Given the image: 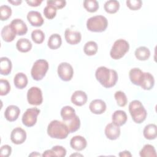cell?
I'll use <instances>...</instances> for the list:
<instances>
[{
    "instance_id": "obj_28",
    "label": "cell",
    "mask_w": 157,
    "mask_h": 157,
    "mask_svg": "<svg viewBox=\"0 0 157 157\" xmlns=\"http://www.w3.org/2000/svg\"><path fill=\"white\" fill-rule=\"evenodd\" d=\"M62 44V39L60 35L58 34H52L48 40V46L50 49L56 50L59 48Z\"/></svg>"
},
{
    "instance_id": "obj_5",
    "label": "cell",
    "mask_w": 157,
    "mask_h": 157,
    "mask_svg": "<svg viewBox=\"0 0 157 157\" xmlns=\"http://www.w3.org/2000/svg\"><path fill=\"white\" fill-rule=\"evenodd\" d=\"M129 43L124 39L117 40L113 44L110 52V55L113 59H119L129 51Z\"/></svg>"
},
{
    "instance_id": "obj_33",
    "label": "cell",
    "mask_w": 157,
    "mask_h": 157,
    "mask_svg": "<svg viewBox=\"0 0 157 157\" xmlns=\"http://www.w3.org/2000/svg\"><path fill=\"white\" fill-rule=\"evenodd\" d=\"M98 45L94 41L87 42L83 47L84 53L88 56H93L95 55L98 51Z\"/></svg>"
},
{
    "instance_id": "obj_34",
    "label": "cell",
    "mask_w": 157,
    "mask_h": 157,
    "mask_svg": "<svg viewBox=\"0 0 157 157\" xmlns=\"http://www.w3.org/2000/svg\"><path fill=\"white\" fill-rule=\"evenodd\" d=\"M85 9L89 12L93 13L99 9V3L96 0H85L83 1Z\"/></svg>"
},
{
    "instance_id": "obj_40",
    "label": "cell",
    "mask_w": 157,
    "mask_h": 157,
    "mask_svg": "<svg viewBox=\"0 0 157 157\" xmlns=\"http://www.w3.org/2000/svg\"><path fill=\"white\" fill-rule=\"evenodd\" d=\"M126 2L127 7L132 10H139L142 5V2L140 0H128Z\"/></svg>"
},
{
    "instance_id": "obj_24",
    "label": "cell",
    "mask_w": 157,
    "mask_h": 157,
    "mask_svg": "<svg viewBox=\"0 0 157 157\" xmlns=\"http://www.w3.org/2000/svg\"><path fill=\"white\" fill-rule=\"evenodd\" d=\"M144 136L148 140L155 139L157 136V128L155 124H148L144 128Z\"/></svg>"
},
{
    "instance_id": "obj_4",
    "label": "cell",
    "mask_w": 157,
    "mask_h": 157,
    "mask_svg": "<svg viewBox=\"0 0 157 157\" xmlns=\"http://www.w3.org/2000/svg\"><path fill=\"white\" fill-rule=\"evenodd\" d=\"M108 26L107 18L102 15H95L87 20L86 28L91 32L101 33L104 31Z\"/></svg>"
},
{
    "instance_id": "obj_7",
    "label": "cell",
    "mask_w": 157,
    "mask_h": 157,
    "mask_svg": "<svg viewBox=\"0 0 157 157\" xmlns=\"http://www.w3.org/2000/svg\"><path fill=\"white\" fill-rule=\"evenodd\" d=\"M40 110L36 107L28 109L22 117V123L27 127L33 126L37 122Z\"/></svg>"
},
{
    "instance_id": "obj_45",
    "label": "cell",
    "mask_w": 157,
    "mask_h": 157,
    "mask_svg": "<svg viewBox=\"0 0 157 157\" xmlns=\"http://www.w3.org/2000/svg\"><path fill=\"white\" fill-rule=\"evenodd\" d=\"M42 156L43 157H45V156H47V157H50V156H55L53 151L51 150H45L43 154L42 155Z\"/></svg>"
},
{
    "instance_id": "obj_46",
    "label": "cell",
    "mask_w": 157,
    "mask_h": 157,
    "mask_svg": "<svg viewBox=\"0 0 157 157\" xmlns=\"http://www.w3.org/2000/svg\"><path fill=\"white\" fill-rule=\"evenodd\" d=\"M118 156H120V157H131L132 156V155L131 154V153L129 151H127V150H125V151H121L120 152L119 154H118Z\"/></svg>"
},
{
    "instance_id": "obj_8",
    "label": "cell",
    "mask_w": 157,
    "mask_h": 157,
    "mask_svg": "<svg viewBox=\"0 0 157 157\" xmlns=\"http://www.w3.org/2000/svg\"><path fill=\"white\" fill-rule=\"evenodd\" d=\"M27 100L29 104L39 105L42 103L43 97L41 90L37 86L31 87L27 92Z\"/></svg>"
},
{
    "instance_id": "obj_11",
    "label": "cell",
    "mask_w": 157,
    "mask_h": 157,
    "mask_svg": "<svg viewBox=\"0 0 157 157\" xmlns=\"http://www.w3.org/2000/svg\"><path fill=\"white\" fill-rule=\"evenodd\" d=\"M9 25L16 35L23 36L28 31V27L26 23L21 19H13Z\"/></svg>"
},
{
    "instance_id": "obj_13",
    "label": "cell",
    "mask_w": 157,
    "mask_h": 157,
    "mask_svg": "<svg viewBox=\"0 0 157 157\" xmlns=\"http://www.w3.org/2000/svg\"><path fill=\"white\" fill-rule=\"evenodd\" d=\"M27 19L29 23L33 26H41L44 22V18L40 12L37 11H29L27 14Z\"/></svg>"
},
{
    "instance_id": "obj_14",
    "label": "cell",
    "mask_w": 157,
    "mask_h": 157,
    "mask_svg": "<svg viewBox=\"0 0 157 157\" xmlns=\"http://www.w3.org/2000/svg\"><path fill=\"white\" fill-rule=\"evenodd\" d=\"M89 108L92 113L100 115L105 111L106 104L102 99H94L90 102Z\"/></svg>"
},
{
    "instance_id": "obj_12",
    "label": "cell",
    "mask_w": 157,
    "mask_h": 157,
    "mask_svg": "<svg viewBox=\"0 0 157 157\" xmlns=\"http://www.w3.org/2000/svg\"><path fill=\"white\" fill-rule=\"evenodd\" d=\"M64 37L69 44L76 45L81 41L82 34L79 31L66 29L64 32Z\"/></svg>"
},
{
    "instance_id": "obj_22",
    "label": "cell",
    "mask_w": 157,
    "mask_h": 157,
    "mask_svg": "<svg viewBox=\"0 0 157 157\" xmlns=\"http://www.w3.org/2000/svg\"><path fill=\"white\" fill-rule=\"evenodd\" d=\"M0 62V73L3 75H9L12 70V62L7 57H1Z\"/></svg>"
},
{
    "instance_id": "obj_2",
    "label": "cell",
    "mask_w": 157,
    "mask_h": 157,
    "mask_svg": "<svg viewBox=\"0 0 157 157\" xmlns=\"http://www.w3.org/2000/svg\"><path fill=\"white\" fill-rule=\"evenodd\" d=\"M69 133L70 132L66 124L56 120L52 121L47 127L48 135L53 139H66Z\"/></svg>"
},
{
    "instance_id": "obj_44",
    "label": "cell",
    "mask_w": 157,
    "mask_h": 157,
    "mask_svg": "<svg viewBox=\"0 0 157 157\" xmlns=\"http://www.w3.org/2000/svg\"><path fill=\"white\" fill-rule=\"evenodd\" d=\"M26 3L32 7H37L39 6L42 2V0H29V1H26Z\"/></svg>"
},
{
    "instance_id": "obj_18",
    "label": "cell",
    "mask_w": 157,
    "mask_h": 157,
    "mask_svg": "<svg viewBox=\"0 0 157 157\" xmlns=\"http://www.w3.org/2000/svg\"><path fill=\"white\" fill-rule=\"evenodd\" d=\"M88 99L86 94L82 90H77L71 96V102L77 106H82L86 102Z\"/></svg>"
},
{
    "instance_id": "obj_21",
    "label": "cell",
    "mask_w": 157,
    "mask_h": 157,
    "mask_svg": "<svg viewBox=\"0 0 157 157\" xmlns=\"http://www.w3.org/2000/svg\"><path fill=\"white\" fill-rule=\"evenodd\" d=\"M155 79L150 72H144L140 86L145 90H150L154 86Z\"/></svg>"
},
{
    "instance_id": "obj_17",
    "label": "cell",
    "mask_w": 157,
    "mask_h": 157,
    "mask_svg": "<svg viewBox=\"0 0 157 157\" xmlns=\"http://www.w3.org/2000/svg\"><path fill=\"white\" fill-rule=\"evenodd\" d=\"M71 147L76 151H82L84 150L86 145V140L81 136H75L70 140Z\"/></svg>"
},
{
    "instance_id": "obj_31",
    "label": "cell",
    "mask_w": 157,
    "mask_h": 157,
    "mask_svg": "<svg viewBox=\"0 0 157 157\" xmlns=\"http://www.w3.org/2000/svg\"><path fill=\"white\" fill-rule=\"evenodd\" d=\"M142 157H156V153L155 147L150 144L145 145L139 152Z\"/></svg>"
},
{
    "instance_id": "obj_41",
    "label": "cell",
    "mask_w": 157,
    "mask_h": 157,
    "mask_svg": "<svg viewBox=\"0 0 157 157\" xmlns=\"http://www.w3.org/2000/svg\"><path fill=\"white\" fill-rule=\"evenodd\" d=\"M52 150L53 151L55 156L57 157H64L66 155V150L60 145L53 146Z\"/></svg>"
},
{
    "instance_id": "obj_15",
    "label": "cell",
    "mask_w": 157,
    "mask_h": 157,
    "mask_svg": "<svg viewBox=\"0 0 157 157\" xmlns=\"http://www.w3.org/2000/svg\"><path fill=\"white\" fill-rule=\"evenodd\" d=\"M105 134L110 140H116L120 135V128L113 123L107 124L105 128Z\"/></svg>"
},
{
    "instance_id": "obj_37",
    "label": "cell",
    "mask_w": 157,
    "mask_h": 157,
    "mask_svg": "<svg viewBox=\"0 0 157 157\" xmlns=\"http://www.w3.org/2000/svg\"><path fill=\"white\" fill-rule=\"evenodd\" d=\"M56 11L57 9L55 7L50 4H47L44 9V14L47 18L52 20L55 17Z\"/></svg>"
},
{
    "instance_id": "obj_3",
    "label": "cell",
    "mask_w": 157,
    "mask_h": 157,
    "mask_svg": "<svg viewBox=\"0 0 157 157\" xmlns=\"http://www.w3.org/2000/svg\"><path fill=\"white\" fill-rule=\"evenodd\" d=\"M129 111L133 121L138 124L142 123L147 117V113L142 102L134 100L129 104Z\"/></svg>"
},
{
    "instance_id": "obj_10",
    "label": "cell",
    "mask_w": 157,
    "mask_h": 157,
    "mask_svg": "<svg viewBox=\"0 0 157 157\" xmlns=\"http://www.w3.org/2000/svg\"><path fill=\"white\" fill-rule=\"evenodd\" d=\"M26 139V133L23 129L17 127L12 131L10 134V140L13 144L17 145L21 144L25 142Z\"/></svg>"
},
{
    "instance_id": "obj_26",
    "label": "cell",
    "mask_w": 157,
    "mask_h": 157,
    "mask_svg": "<svg viewBox=\"0 0 157 157\" xmlns=\"http://www.w3.org/2000/svg\"><path fill=\"white\" fill-rule=\"evenodd\" d=\"M1 37L4 41L10 42L15 38L16 34L12 29L10 25H6L1 30Z\"/></svg>"
},
{
    "instance_id": "obj_43",
    "label": "cell",
    "mask_w": 157,
    "mask_h": 157,
    "mask_svg": "<svg viewBox=\"0 0 157 157\" xmlns=\"http://www.w3.org/2000/svg\"><path fill=\"white\" fill-rule=\"evenodd\" d=\"M12 148L9 145H4L1 147L0 156L4 157H8L11 155Z\"/></svg>"
},
{
    "instance_id": "obj_6",
    "label": "cell",
    "mask_w": 157,
    "mask_h": 157,
    "mask_svg": "<svg viewBox=\"0 0 157 157\" xmlns=\"http://www.w3.org/2000/svg\"><path fill=\"white\" fill-rule=\"evenodd\" d=\"M48 63L45 59L36 60L31 68V74L33 78L36 81L41 80L45 75L48 69Z\"/></svg>"
},
{
    "instance_id": "obj_32",
    "label": "cell",
    "mask_w": 157,
    "mask_h": 157,
    "mask_svg": "<svg viewBox=\"0 0 157 157\" xmlns=\"http://www.w3.org/2000/svg\"><path fill=\"white\" fill-rule=\"evenodd\" d=\"M75 111L71 106L66 105L63 107L61 110V116L63 121H67L75 115Z\"/></svg>"
},
{
    "instance_id": "obj_49",
    "label": "cell",
    "mask_w": 157,
    "mask_h": 157,
    "mask_svg": "<svg viewBox=\"0 0 157 157\" xmlns=\"http://www.w3.org/2000/svg\"><path fill=\"white\" fill-rule=\"evenodd\" d=\"M82 156V155H80V154H72V155H71V156Z\"/></svg>"
},
{
    "instance_id": "obj_19",
    "label": "cell",
    "mask_w": 157,
    "mask_h": 157,
    "mask_svg": "<svg viewBox=\"0 0 157 157\" xmlns=\"http://www.w3.org/2000/svg\"><path fill=\"white\" fill-rule=\"evenodd\" d=\"M128 119L126 112L121 110H118L115 111L112 116V123L118 126H121L124 125Z\"/></svg>"
},
{
    "instance_id": "obj_48",
    "label": "cell",
    "mask_w": 157,
    "mask_h": 157,
    "mask_svg": "<svg viewBox=\"0 0 157 157\" xmlns=\"http://www.w3.org/2000/svg\"><path fill=\"white\" fill-rule=\"evenodd\" d=\"M40 155L36 152V151H34V152H33L32 153H31L30 155H29V156H40Z\"/></svg>"
},
{
    "instance_id": "obj_16",
    "label": "cell",
    "mask_w": 157,
    "mask_h": 157,
    "mask_svg": "<svg viewBox=\"0 0 157 157\" xmlns=\"http://www.w3.org/2000/svg\"><path fill=\"white\" fill-rule=\"evenodd\" d=\"M20 113V110L18 107L15 105H10L6 108L4 112V117L7 121L12 122L17 120Z\"/></svg>"
},
{
    "instance_id": "obj_36",
    "label": "cell",
    "mask_w": 157,
    "mask_h": 157,
    "mask_svg": "<svg viewBox=\"0 0 157 157\" xmlns=\"http://www.w3.org/2000/svg\"><path fill=\"white\" fill-rule=\"evenodd\" d=\"M31 38L36 44H40L44 42L45 34L44 32L40 29H35L31 33Z\"/></svg>"
},
{
    "instance_id": "obj_9",
    "label": "cell",
    "mask_w": 157,
    "mask_h": 157,
    "mask_svg": "<svg viewBox=\"0 0 157 157\" xmlns=\"http://www.w3.org/2000/svg\"><path fill=\"white\" fill-rule=\"evenodd\" d=\"M58 75L59 77L63 81H70L74 74L72 66L68 63L63 62L58 66Z\"/></svg>"
},
{
    "instance_id": "obj_30",
    "label": "cell",
    "mask_w": 157,
    "mask_h": 157,
    "mask_svg": "<svg viewBox=\"0 0 157 157\" xmlns=\"http://www.w3.org/2000/svg\"><path fill=\"white\" fill-rule=\"evenodd\" d=\"M104 7L106 12L109 13H115L120 8V3L116 0L107 1L105 2Z\"/></svg>"
},
{
    "instance_id": "obj_38",
    "label": "cell",
    "mask_w": 157,
    "mask_h": 157,
    "mask_svg": "<svg viewBox=\"0 0 157 157\" xmlns=\"http://www.w3.org/2000/svg\"><path fill=\"white\" fill-rule=\"evenodd\" d=\"M12 15L11 8L7 5H2L0 7V18L2 21L7 20Z\"/></svg>"
},
{
    "instance_id": "obj_29",
    "label": "cell",
    "mask_w": 157,
    "mask_h": 157,
    "mask_svg": "<svg viewBox=\"0 0 157 157\" xmlns=\"http://www.w3.org/2000/svg\"><path fill=\"white\" fill-rule=\"evenodd\" d=\"M134 54L137 59L140 61H145L149 58L150 56V51L147 47L141 46L136 48Z\"/></svg>"
},
{
    "instance_id": "obj_25",
    "label": "cell",
    "mask_w": 157,
    "mask_h": 157,
    "mask_svg": "<svg viewBox=\"0 0 157 157\" xmlns=\"http://www.w3.org/2000/svg\"><path fill=\"white\" fill-rule=\"evenodd\" d=\"M64 123L67 126L71 133L77 131L80 126V120L77 115H75L72 118L64 121Z\"/></svg>"
},
{
    "instance_id": "obj_47",
    "label": "cell",
    "mask_w": 157,
    "mask_h": 157,
    "mask_svg": "<svg viewBox=\"0 0 157 157\" xmlns=\"http://www.w3.org/2000/svg\"><path fill=\"white\" fill-rule=\"evenodd\" d=\"M8 2L11 3V4H12L14 6H18V5H20L22 2V1H21V0H16V1L9 0Z\"/></svg>"
},
{
    "instance_id": "obj_1",
    "label": "cell",
    "mask_w": 157,
    "mask_h": 157,
    "mask_svg": "<svg viewBox=\"0 0 157 157\" xmlns=\"http://www.w3.org/2000/svg\"><path fill=\"white\" fill-rule=\"evenodd\" d=\"M95 76L96 80L106 88L115 86L118 80L117 71L105 66L99 67L96 71Z\"/></svg>"
},
{
    "instance_id": "obj_35",
    "label": "cell",
    "mask_w": 157,
    "mask_h": 157,
    "mask_svg": "<svg viewBox=\"0 0 157 157\" xmlns=\"http://www.w3.org/2000/svg\"><path fill=\"white\" fill-rule=\"evenodd\" d=\"M114 98L117 101L118 105L120 107H124L128 102L127 97L125 93L121 91H116L114 94Z\"/></svg>"
},
{
    "instance_id": "obj_20",
    "label": "cell",
    "mask_w": 157,
    "mask_h": 157,
    "mask_svg": "<svg viewBox=\"0 0 157 157\" xmlns=\"http://www.w3.org/2000/svg\"><path fill=\"white\" fill-rule=\"evenodd\" d=\"M143 75L144 72L139 68H132L129 72V77L131 82L137 86L140 85Z\"/></svg>"
},
{
    "instance_id": "obj_23",
    "label": "cell",
    "mask_w": 157,
    "mask_h": 157,
    "mask_svg": "<svg viewBox=\"0 0 157 157\" xmlns=\"http://www.w3.org/2000/svg\"><path fill=\"white\" fill-rule=\"evenodd\" d=\"M13 83L16 88L23 89L28 85L27 76L23 72L17 73L13 78Z\"/></svg>"
},
{
    "instance_id": "obj_42",
    "label": "cell",
    "mask_w": 157,
    "mask_h": 157,
    "mask_svg": "<svg viewBox=\"0 0 157 157\" xmlns=\"http://www.w3.org/2000/svg\"><path fill=\"white\" fill-rule=\"evenodd\" d=\"M47 4H50L55 7L56 9H62L63 8L66 4V1L64 0H50V1H47Z\"/></svg>"
},
{
    "instance_id": "obj_39",
    "label": "cell",
    "mask_w": 157,
    "mask_h": 157,
    "mask_svg": "<svg viewBox=\"0 0 157 157\" xmlns=\"http://www.w3.org/2000/svg\"><path fill=\"white\" fill-rule=\"evenodd\" d=\"M10 90L9 82L6 79L0 80V95L5 96L7 94Z\"/></svg>"
},
{
    "instance_id": "obj_27",
    "label": "cell",
    "mask_w": 157,
    "mask_h": 157,
    "mask_svg": "<svg viewBox=\"0 0 157 157\" xmlns=\"http://www.w3.org/2000/svg\"><path fill=\"white\" fill-rule=\"evenodd\" d=\"M16 47L20 52L26 53L31 50L32 48V44L28 39L21 38L17 40L16 43Z\"/></svg>"
}]
</instances>
